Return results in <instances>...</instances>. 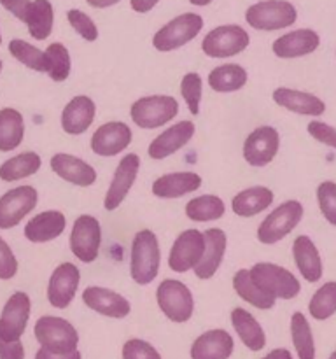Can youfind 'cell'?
<instances>
[{"label":"cell","instance_id":"1","mask_svg":"<svg viewBox=\"0 0 336 359\" xmlns=\"http://www.w3.org/2000/svg\"><path fill=\"white\" fill-rule=\"evenodd\" d=\"M161 251L160 242L154 231H136L132 242V256H130V276L133 283L147 286L153 283L160 272Z\"/></svg>","mask_w":336,"mask_h":359},{"label":"cell","instance_id":"2","mask_svg":"<svg viewBox=\"0 0 336 359\" xmlns=\"http://www.w3.org/2000/svg\"><path fill=\"white\" fill-rule=\"evenodd\" d=\"M298 11L287 0H262L245 11V21L254 30L275 32L296 23Z\"/></svg>","mask_w":336,"mask_h":359},{"label":"cell","instance_id":"3","mask_svg":"<svg viewBox=\"0 0 336 359\" xmlns=\"http://www.w3.org/2000/svg\"><path fill=\"white\" fill-rule=\"evenodd\" d=\"M178 114V102L168 95H149L135 100L130 109L132 121L139 128L154 130L170 123Z\"/></svg>","mask_w":336,"mask_h":359},{"label":"cell","instance_id":"4","mask_svg":"<svg viewBox=\"0 0 336 359\" xmlns=\"http://www.w3.org/2000/svg\"><path fill=\"white\" fill-rule=\"evenodd\" d=\"M248 272L252 280L275 300H293L301 291V284L294 273L275 263H255Z\"/></svg>","mask_w":336,"mask_h":359},{"label":"cell","instance_id":"5","mask_svg":"<svg viewBox=\"0 0 336 359\" xmlns=\"http://www.w3.org/2000/svg\"><path fill=\"white\" fill-rule=\"evenodd\" d=\"M203 30V18L196 13H184L160 28L153 37L154 49L170 53L189 44Z\"/></svg>","mask_w":336,"mask_h":359},{"label":"cell","instance_id":"6","mask_svg":"<svg viewBox=\"0 0 336 359\" xmlns=\"http://www.w3.org/2000/svg\"><path fill=\"white\" fill-rule=\"evenodd\" d=\"M156 302L164 318L172 323H188L195 314V298L181 280L164 279L156 290Z\"/></svg>","mask_w":336,"mask_h":359},{"label":"cell","instance_id":"7","mask_svg":"<svg viewBox=\"0 0 336 359\" xmlns=\"http://www.w3.org/2000/svg\"><path fill=\"white\" fill-rule=\"evenodd\" d=\"M303 205L298 200H287L266 216L258 226V241L265 245H273L286 238L303 217Z\"/></svg>","mask_w":336,"mask_h":359},{"label":"cell","instance_id":"8","mask_svg":"<svg viewBox=\"0 0 336 359\" xmlns=\"http://www.w3.org/2000/svg\"><path fill=\"white\" fill-rule=\"evenodd\" d=\"M34 335L41 347L55 353H70L79 346V333L66 319L42 316L34 326Z\"/></svg>","mask_w":336,"mask_h":359},{"label":"cell","instance_id":"9","mask_svg":"<svg viewBox=\"0 0 336 359\" xmlns=\"http://www.w3.org/2000/svg\"><path fill=\"white\" fill-rule=\"evenodd\" d=\"M251 37L238 25H220L214 28L202 41V51L210 58H230L248 48Z\"/></svg>","mask_w":336,"mask_h":359},{"label":"cell","instance_id":"10","mask_svg":"<svg viewBox=\"0 0 336 359\" xmlns=\"http://www.w3.org/2000/svg\"><path fill=\"white\" fill-rule=\"evenodd\" d=\"M69 245L72 255L83 263H93L102 245V226L97 217L83 214L74 221Z\"/></svg>","mask_w":336,"mask_h":359},{"label":"cell","instance_id":"11","mask_svg":"<svg viewBox=\"0 0 336 359\" xmlns=\"http://www.w3.org/2000/svg\"><path fill=\"white\" fill-rule=\"evenodd\" d=\"M38 193L34 186H18L0 196V230L18 226L37 207Z\"/></svg>","mask_w":336,"mask_h":359},{"label":"cell","instance_id":"12","mask_svg":"<svg viewBox=\"0 0 336 359\" xmlns=\"http://www.w3.org/2000/svg\"><path fill=\"white\" fill-rule=\"evenodd\" d=\"M31 314V300L24 291H16L6 302L0 314V339L7 342L21 340Z\"/></svg>","mask_w":336,"mask_h":359},{"label":"cell","instance_id":"13","mask_svg":"<svg viewBox=\"0 0 336 359\" xmlns=\"http://www.w3.org/2000/svg\"><path fill=\"white\" fill-rule=\"evenodd\" d=\"M205 249V235L198 230H186L175 238L168 255V266L175 273H186L195 269Z\"/></svg>","mask_w":336,"mask_h":359},{"label":"cell","instance_id":"14","mask_svg":"<svg viewBox=\"0 0 336 359\" xmlns=\"http://www.w3.org/2000/svg\"><path fill=\"white\" fill-rule=\"evenodd\" d=\"M280 149V135L273 126H258L244 142V158L251 167H266Z\"/></svg>","mask_w":336,"mask_h":359},{"label":"cell","instance_id":"15","mask_svg":"<svg viewBox=\"0 0 336 359\" xmlns=\"http://www.w3.org/2000/svg\"><path fill=\"white\" fill-rule=\"evenodd\" d=\"M80 272L74 263H62L52 270L48 283V302L51 307L63 309L69 307L76 298L79 290Z\"/></svg>","mask_w":336,"mask_h":359},{"label":"cell","instance_id":"16","mask_svg":"<svg viewBox=\"0 0 336 359\" xmlns=\"http://www.w3.org/2000/svg\"><path fill=\"white\" fill-rule=\"evenodd\" d=\"M140 170V158L135 153H130L126 156L121 158L118 168L114 172V177H112L111 184H108L107 193H105L104 198V207L105 210L112 212V210L118 209L125 198L128 196L130 189L135 184V179L139 175Z\"/></svg>","mask_w":336,"mask_h":359},{"label":"cell","instance_id":"17","mask_svg":"<svg viewBox=\"0 0 336 359\" xmlns=\"http://www.w3.org/2000/svg\"><path fill=\"white\" fill-rule=\"evenodd\" d=\"M133 140L132 128L122 121H111L98 126L90 140L91 151L98 156L111 158L128 149Z\"/></svg>","mask_w":336,"mask_h":359},{"label":"cell","instance_id":"18","mask_svg":"<svg viewBox=\"0 0 336 359\" xmlns=\"http://www.w3.org/2000/svg\"><path fill=\"white\" fill-rule=\"evenodd\" d=\"M195 132L196 126L192 121L175 123V125L168 126L164 132H161L160 135L154 137L153 142L149 144L147 154L153 160H164V158L181 151L184 146H188L189 140L195 137Z\"/></svg>","mask_w":336,"mask_h":359},{"label":"cell","instance_id":"19","mask_svg":"<svg viewBox=\"0 0 336 359\" xmlns=\"http://www.w3.org/2000/svg\"><path fill=\"white\" fill-rule=\"evenodd\" d=\"M83 302L88 309L112 319H125L132 312V305L122 294L100 286H88L83 291Z\"/></svg>","mask_w":336,"mask_h":359},{"label":"cell","instance_id":"20","mask_svg":"<svg viewBox=\"0 0 336 359\" xmlns=\"http://www.w3.org/2000/svg\"><path fill=\"white\" fill-rule=\"evenodd\" d=\"M321 46V37L315 30L310 28H298L289 34L280 35L272 44L275 56L284 60L301 58V56L312 55Z\"/></svg>","mask_w":336,"mask_h":359},{"label":"cell","instance_id":"21","mask_svg":"<svg viewBox=\"0 0 336 359\" xmlns=\"http://www.w3.org/2000/svg\"><path fill=\"white\" fill-rule=\"evenodd\" d=\"M49 165H51V170L59 179L74 186H79V188L93 186L94 181H97V170L88 161L72 156V154L56 153L51 158V163Z\"/></svg>","mask_w":336,"mask_h":359},{"label":"cell","instance_id":"22","mask_svg":"<svg viewBox=\"0 0 336 359\" xmlns=\"http://www.w3.org/2000/svg\"><path fill=\"white\" fill-rule=\"evenodd\" d=\"M203 235H205V249H203L202 259L192 269V272L196 273L198 279L209 280L216 276L220 263H223L224 255H226L227 238L220 228H210V230L203 231Z\"/></svg>","mask_w":336,"mask_h":359},{"label":"cell","instance_id":"23","mask_svg":"<svg viewBox=\"0 0 336 359\" xmlns=\"http://www.w3.org/2000/svg\"><path fill=\"white\" fill-rule=\"evenodd\" d=\"M97 105L86 95H77L62 111V128L69 135H83L94 121Z\"/></svg>","mask_w":336,"mask_h":359},{"label":"cell","instance_id":"24","mask_svg":"<svg viewBox=\"0 0 336 359\" xmlns=\"http://www.w3.org/2000/svg\"><path fill=\"white\" fill-rule=\"evenodd\" d=\"M273 102L286 111L301 116H322L326 112V104L317 95L307 91L293 90V88H276L273 91Z\"/></svg>","mask_w":336,"mask_h":359},{"label":"cell","instance_id":"25","mask_svg":"<svg viewBox=\"0 0 336 359\" xmlns=\"http://www.w3.org/2000/svg\"><path fill=\"white\" fill-rule=\"evenodd\" d=\"M66 217L59 210H44L24 224V237L31 244H46L65 231Z\"/></svg>","mask_w":336,"mask_h":359},{"label":"cell","instance_id":"26","mask_svg":"<svg viewBox=\"0 0 336 359\" xmlns=\"http://www.w3.org/2000/svg\"><path fill=\"white\" fill-rule=\"evenodd\" d=\"M293 258L298 266V272L301 273L307 283L315 284L322 279L324 273V265H322V258L318 255L317 245L314 244L310 237L307 235H300L294 238L293 242Z\"/></svg>","mask_w":336,"mask_h":359},{"label":"cell","instance_id":"27","mask_svg":"<svg viewBox=\"0 0 336 359\" xmlns=\"http://www.w3.org/2000/svg\"><path fill=\"white\" fill-rule=\"evenodd\" d=\"M234 340L226 330H209L202 333L191 346V359H230Z\"/></svg>","mask_w":336,"mask_h":359},{"label":"cell","instance_id":"28","mask_svg":"<svg viewBox=\"0 0 336 359\" xmlns=\"http://www.w3.org/2000/svg\"><path fill=\"white\" fill-rule=\"evenodd\" d=\"M202 188V177L196 172H172L158 177L153 182V195L158 198H181L188 193H195Z\"/></svg>","mask_w":336,"mask_h":359},{"label":"cell","instance_id":"29","mask_svg":"<svg viewBox=\"0 0 336 359\" xmlns=\"http://www.w3.org/2000/svg\"><path fill=\"white\" fill-rule=\"evenodd\" d=\"M231 325L237 332L238 339L241 340L245 347L252 353H259L266 346V335L262 326L259 325L258 319L245 309L237 307L231 311Z\"/></svg>","mask_w":336,"mask_h":359},{"label":"cell","instance_id":"30","mask_svg":"<svg viewBox=\"0 0 336 359\" xmlns=\"http://www.w3.org/2000/svg\"><path fill=\"white\" fill-rule=\"evenodd\" d=\"M275 200V195L266 186H252L244 189L231 200V210L238 217H254L265 212Z\"/></svg>","mask_w":336,"mask_h":359},{"label":"cell","instance_id":"31","mask_svg":"<svg viewBox=\"0 0 336 359\" xmlns=\"http://www.w3.org/2000/svg\"><path fill=\"white\" fill-rule=\"evenodd\" d=\"M24 139V118L13 107L0 109V153L18 149Z\"/></svg>","mask_w":336,"mask_h":359},{"label":"cell","instance_id":"32","mask_svg":"<svg viewBox=\"0 0 336 359\" xmlns=\"http://www.w3.org/2000/svg\"><path fill=\"white\" fill-rule=\"evenodd\" d=\"M23 23L28 27L31 39L35 41L48 39L52 32V25H55L52 4L49 0H31Z\"/></svg>","mask_w":336,"mask_h":359},{"label":"cell","instance_id":"33","mask_svg":"<svg viewBox=\"0 0 336 359\" xmlns=\"http://www.w3.org/2000/svg\"><path fill=\"white\" fill-rule=\"evenodd\" d=\"M248 74L238 63H224L209 74V86L216 93H233L247 84Z\"/></svg>","mask_w":336,"mask_h":359},{"label":"cell","instance_id":"34","mask_svg":"<svg viewBox=\"0 0 336 359\" xmlns=\"http://www.w3.org/2000/svg\"><path fill=\"white\" fill-rule=\"evenodd\" d=\"M233 290L241 300L251 304L252 307L259 309V311H270V309H273V305H275L276 302L272 294L265 293V291L252 280L251 272H248L247 269H241L234 273Z\"/></svg>","mask_w":336,"mask_h":359},{"label":"cell","instance_id":"35","mask_svg":"<svg viewBox=\"0 0 336 359\" xmlns=\"http://www.w3.org/2000/svg\"><path fill=\"white\" fill-rule=\"evenodd\" d=\"M42 167V160L34 151L20 153L0 165V179L4 182H14L35 175Z\"/></svg>","mask_w":336,"mask_h":359},{"label":"cell","instance_id":"36","mask_svg":"<svg viewBox=\"0 0 336 359\" xmlns=\"http://www.w3.org/2000/svg\"><path fill=\"white\" fill-rule=\"evenodd\" d=\"M224 212H226V205H224L223 198L216 195L195 196L186 203V216L196 223L217 221L224 216Z\"/></svg>","mask_w":336,"mask_h":359},{"label":"cell","instance_id":"37","mask_svg":"<svg viewBox=\"0 0 336 359\" xmlns=\"http://www.w3.org/2000/svg\"><path fill=\"white\" fill-rule=\"evenodd\" d=\"M290 339L300 359H315V342L312 328L303 312H294L290 316Z\"/></svg>","mask_w":336,"mask_h":359},{"label":"cell","instance_id":"38","mask_svg":"<svg viewBox=\"0 0 336 359\" xmlns=\"http://www.w3.org/2000/svg\"><path fill=\"white\" fill-rule=\"evenodd\" d=\"M46 74L51 77L55 83H63L69 79L70 70H72V60L70 53L62 42H52L46 48Z\"/></svg>","mask_w":336,"mask_h":359},{"label":"cell","instance_id":"39","mask_svg":"<svg viewBox=\"0 0 336 359\" xmlns=\"http://www.w3.org/2000/svg\"><path fill=\"white\" fill-rule=\"evenodd\" d=\"M308 312L314 319L317 321H326V319L331 318L332 314H336V283L335 280H329V283L322 284L317 291L314 293V297L310 298V304H308Z\"/></svg>","mask_w":336,"mask_h":359},{"label":"cell","instance_id":"40","mask_svg":"<svg viewBox=\"0 0 336 359\" xmlns=\"http://www.w3.org/2000/svg\"><path fill=\"white\" fill-rule=\"evenodd\" d=\"M9 53L13 58L23 63L28 69L35 70V72H46V53L42 49L35 48L34 44L21 39H13L9 42Z\"/></svg>","mask_w":336,"mask_h":359},{"label":"cell","instance_id":"41","mask_svg":"<svg viewBox=\"0 0 336 359\" xmlns=\"http://www.w3.org/2000/svg\"><path fill=\"white\" fill-rule=\"evenodd\" d=\"M181 95L184 97L189 112L196 116L200 112V102L203 95L202 76L196 72H188L181 81Z\"/></svg>","mask_w":336,"mask_h":359},{"label":"cell","instance_id":"42","mask_svg":"<svg viewBox=\"0 0 336 359\" xmlns=\"http://www.w3.org/2000/svg\"><path fill=\"white\" fill-rule=\"evenodd\" d=\"M317 202L324 219L336 226V182L324 181L317 186Z\"/></svg>","mask_w":336,"mask_h":359},{"label":"cell","instance_id":"43","mask_svg":"<svg viewBox=\"0 0 336 359\" xmlns=\"http://www.w3.org/2000/svg\"><path fill=\"white\" fill-rule=\"evenodd\" d=\"M66 20H69L70 27L88 42H94L98 39V27L94 21L88 16L86 13L79 9L66 11Z\"/></svg>","mask_w":336,"mask_h":359},{"label":"cell","instance_id":"44","mask_svg":"<svg viewBox=\"0 0 336 359\" xmlns=\"http://www.w3.org/2000/svg\"><path fill=\"white\" fill-rule=\"evenodd\" d=\"M121 356L122 359H161V354L149 342L140 339L126 340Z\"/></svg>","mask_w":336,"mask_h":359},{"label":"cell","instance_id":"45","mask_svg":"<svg viewBox=\"0 0 336 359\" xmlns=\"http://www.w3.org/2000/svg\"><path fill=\"white\" fill-rule=\"evenodd\" d=\"M18 273V259L13 249L0 237V280H10Z\"/></svg>","mask_w":336,"mask_h":359},{"label":"cell","instance_id":"46","mask_svg":"<svg viewBox=\"0 0 336 359\" xmlns=\"http://www.w3.org/2000/svg\"><path fill=\"white\" fill-rule=\"evenodd\" d=\"M307 132L310 133L317 142L336 149V128H332V126L328 125V123H322V121L308 123Z\"/></svg>","mask_w":336,"mask_h":359},{"label":"cell","instance_id":"47","mask_svg":"<svg viewBox=\"0 0 336 359\" xmlns=\"http://www.w3.org/2000/svg\"><path fill=\"white\" fill-rule=\"evenodd\" d=\"M0 359H24V347L21 340L7 342L0 339Z\"/></svg>","mask_w":336,"mask_h":359},{"label":"cell","instance_id":"48","mask_svg":"<svg viewBox=\"0 0 336 359\" xmlns=\"http://www.w3.org/2000/svg\"><path fill=\"white\" fill-rule=\"evenodd\" d=\"M0 4H2L4 9L9 11L14 18H18L20 21H24V16H27L31 0H0Z\"/></svg>","mask_w":336,"mask_h":359},{"label":"cell","instance_id":"49","mask_svg":"<svg viewBox=\"0 0 336 359\" xmlns=\"http://www.w3.org/2000/svg\"><path fill=\"white\" fill-rule=\"evenodd\" d=\"M35 359H83V354L79 351H70V353H55V351H48L44 347L35 353Z\"/></svg>","mask_w":336,"mask_h":359},{"label":"cell","instance_id":"50","mask_svg":"<svg viewBox=\"0 0 336 359\" xmlns=\"http://www.w3.org/2000/svg\"><path fill=\"white\" fill-rule=\"evenodd\" d=\"M158 2H160V0H130V6H132V9L135 11V13L146 14L149 13V11H153L154 7L158 6Z\"/></svg>","mask_w":336,"mask_h":359},{"label":"cell","instance_id":"51","mask_svg":"<svg viewBox=\"0 0 336 359\" xmlns=\"http://www.w3.org/2000/svg\"><path fill=\"white\" fill-rule=\"evenodd\" d=\"M88 4H90L91 7H94V9H107V7H112L115 6V4H119L121 0H86Z\"/></svg>","mask_w":336,"mask_h":359},{"label":"cell","instance_id":"52","mask_svg":"<svg viewBox=\"0 0 336 359\" xmlns=\"http://www.w3.org/2000/svg\"><path fill=\"white\" fill-rule=\"evenodd\" d=\"M261 359H293V354L287 349H273L272 353L266 354V356Z\"/></svg>","mask_w":336,"mask_h":359},{"label":"cell","instance_id":"53","mask_svg":"<svg viewBox=\"0 0 336 359\" xmlns=\"http://www.w3.org/2000/svg\"><path fill=\"white\" fill-rule=\"evenodd\" d=\"M188 2L192 4V6H196V7H205V6H209L212 0H188Z\"/></svg>","mask_w":336,"mask_h":359},{"label":"cell","instance_id":"54","mask_svg":"<svg viewBox=\"0 0 336 359\" xmlns=\"http://www.w3.org/2000/svg\"><path fill=\"white\" fill-rule=\"evenodd\" d=\"M329 359H336V351L331 354V356H329Z\"/></svg>","mask_w":336,"mask_h":359},{"label":"cell","instance_id":"55","mask_svg":"<svg viewBox=\"0 0 336 359\" xmlns=\"http://www.w3.org/2000/svg\"><path fill=\"white\" fill-rule=\"evenodd\" d=\"M2 69H4V63H2V60H0V74H2Z\"/></svg>","mask_w":336,"mask_h":359},{"label":"cell","instance_id":"56","mask_svg":"<svg viewBox=\"0 0 336 359\" xmlns=\"http://www.w3.org/2000/svg\"><path fill=\"white\" fill-rule=\"evenodd\" d=\"M0 44H2V30H0Z\"/></svg>","mask_w":336,"mask_h":359}]
</instances>
